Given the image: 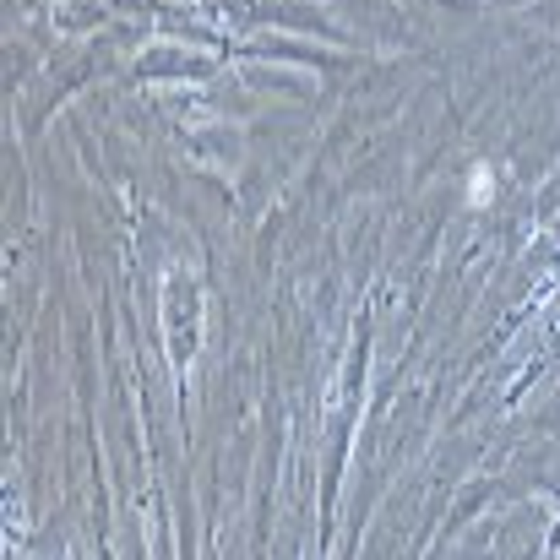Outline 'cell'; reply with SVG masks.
Returning <instances> with one entry per match:
<instances>
[{
    "mask_svg": "<svg viewBox=\"0 0 560 560\" xmlns=\"http://www.w3.org/2000/svg\"><path fill=\"white\" fill-rule=\"evenodd\" d=\"M474 202H490V169H474V185H468Z\"/></svg>",
    "mask_w": 560,
    "mask_h": 560,
    "instance_id": "6da1fadb",
    "label": "cell"
}]
</instances>
